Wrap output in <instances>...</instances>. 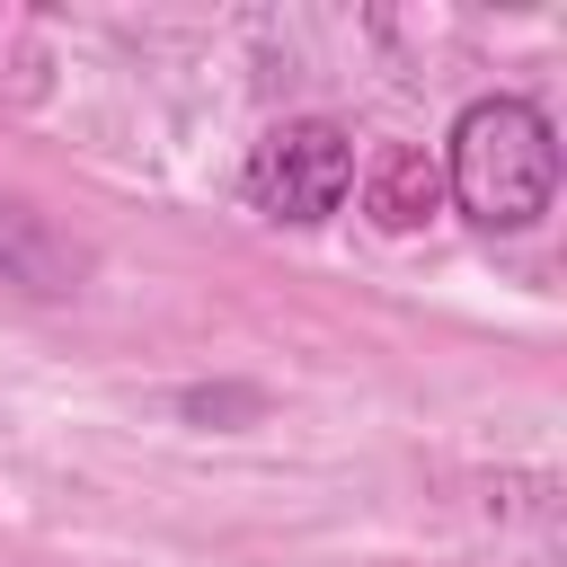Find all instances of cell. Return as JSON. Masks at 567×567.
<instances>
[{
  "label": "cell",
  "mask_w": 567,
  "mask_h": 567,
  "mask_svg": "<svg viewBox=\"0 0 567 567\" xmlns=\"http://www.w3.org/2000/svg\"><path fill=\"white\" fill-rule=\"evenodd\" d=\"M248 204L266 213V221H292V230H310V221H328L346 195H354V133L346 124H328V115H292V124H275L257 151H248Z\"/></svg>",
  "instance_id": "cell-2"
},
{
  "label": "cell",
  "mask_w": 567,
  "mask_h": 567,
  "mask_svg": "<svg viewBox=\"0 0 567 567\" xmlns=\"http://www.w3.org/2000/svg\"><path fill=\"white\" fill-rule=\"evenodd\" d=\"M434 204H443V159H425V151H408V142L372 159L363 213H372L381 230H416V221H434Z\"/></svg>",
  "instance_id": "cell-4"
},
{
  "label": "cell",
  "mask_w": 567,
  "mask_h": 567,
  "mask_svg": "<svg viewBox=\"0 0 567 567\" xmlns=\"http://www.w3.org/2000/svg\"><path fill=\"white\" fill-rule=\"evenodd\" d=\"M80 275H89V257H80V248H71V239L35 213V204L0 195V284L62 301V292H80Z\"/></svg>",
  "instance_id": "cell-3"
},
{
  "label": "cell",
  "mask_w": 567,
  "mask_h": 567,
  "mask_svg": "<svg viewBox=\"0 0 567 567\" xmlns=\"http://www.w3.org/2000/svg\"><path fill=\"white\" fill-rule=\"evenodd\" d=\"M443 195L478 230H532L558 195V133L532 97H470L443 142Z\"/></svg>",
  "instance_id": "cell-1"
}]
</instances>
